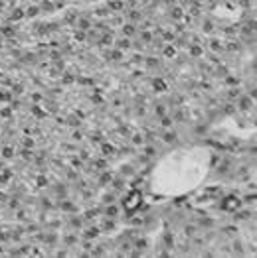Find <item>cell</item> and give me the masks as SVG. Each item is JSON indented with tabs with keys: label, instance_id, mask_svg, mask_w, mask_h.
Returning a JSON list of instances; mask_svg holds the SVG:
<instances>
[{
	"label": "cell",
	"instance_id": "cell-1",
	"mask_svg": "<svg viewBox=\"0 0 257 258\" xmlns=\"http://www.w3.org/2000/svg\"><path fill=\"white\" fill-rule=\"evenodd\" d=\"M164 140H166V142H170V140H174V134H166V136H164Z\"/></svg>",
	"mask_w": 257,
	"mask_h": 258
}]
</instances>
